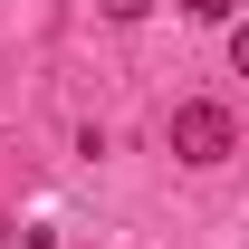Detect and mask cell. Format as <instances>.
Masks as SVG:
<instances>
[{
	"instance_id": "cell-1",
	"label": "cell",
	"mask_w": 249,
	"mask_h": 249,
	"mask_svg": "<svg viewBox=\"0 0 249 249\" xmlns=\"http://www.w3.org/2000/svg\"><path fill=\"white\" fill-rule=\"evenodd\" d=\"M173 154L201 163V173H211V163H230V154H240V115H230V106H211V96L173 106Z\"/></svg>"
},
{
	"instance_id": "cell-2",
	"label": "cell",
	"mask_w": 249,
	"mask_h": 249,
	"mask_svg": "<svg viewBox=\"0 0 249 249\" xmlns=\"http://www.w3.org/2000/svg\"><path fill=\"white\" fill-rule=\"evenodd\" d=\"M182 19H201V29H230V19H240V0H182Z\"/></svg>"
},
{
	"instance_id": "cell-3",
	"label": "cell",
	"mask_w": 249,
	"mask_h": 249,
	"mask_svg": "<svg viewBox=\"0 0 249 249\" xmlns=\"http://www.w3.org/2000/svg\"><path fill=\"white\" fill-rule=\"evenodd\" d=\"M96 10H106V19H144L154 0H96Z\"/></svg>"
},
{
	"instance_id": "cell-4",
	"label": "cell",
	"mask_w": 249,
	"mask_h": 249,
	"mask_svg": "<svg viewBox=\"0 0 249 249\" xmlns=\"http://www.w3.org/2000/svg\"><path fill=\"white\" fill-rule=\"evenodd\" d=\"M10 230H19V220H10V211H0V249H10Z\"/></svg>"
}]
</instances>
